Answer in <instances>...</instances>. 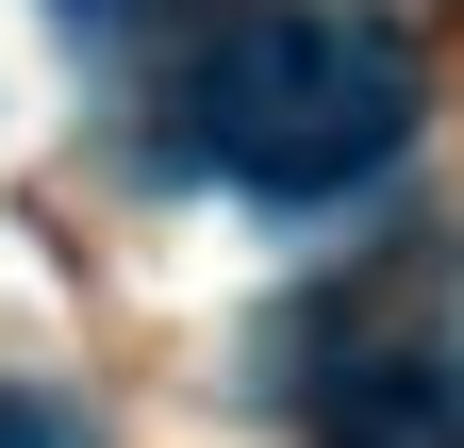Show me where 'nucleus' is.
<instances>
[{
	"label": "nucleus",
	"mask_w": 464,
	"mask_h": 448,
	"mask_svg": "<svg viewBox=\"0 0 464 448\" xmlns=\"http://www.w3.org/2000/svg\"><path fill=\"white\" fill-rule=\"evenodd\" d=\"M315 448H464V365L448 349H348L315 382Z\"/></svg>",
	"instance_id": "2"
},
{
	"label": "nucleus",
	"mask_w": 464,
	"mask_h": 448,
	"mask_svg": "<svg viewBox=\"0 0 464 448\" xmlns=\"http://www.w3.org/2000/svg\"><path fill=\"white\" fill-rule=\"evenodd\" d=\"M0 448H67V415H50V399H17V382H0Z\"/></svg>",
	"instance_id": "4"
},
{
	"label": "nucleus",
	"mask_w": 464,
	"mask_h": 448,
	"mask_svg": "<svg viewBox=\"0 0 464 448\" xmlns=\"http://www.w3.org/2000/svg\"><path fill=\"white\" fill-rule=\"evenodd\" d=\"M50 17H67V34H83V50H133V34H150V17H166V0H50Z\"/></svg>",
	"instance_id": "3"
},
{
	"label": "nucleus",
	"mask_w": 464,
	"mask_h": 448,
	"mask_svg": "<svg viewBox=\"0 0 464 448\" xmlns=\"http://www.w3.org/2000/svg\"><path fill=\"white\" fill-rule=\"evenodd\" d=\"M183 150L249 200H348L415 150V34L365 0H232L183 67Z\"/></svg>",
	"instance_id": "1"
}]
</instances>
